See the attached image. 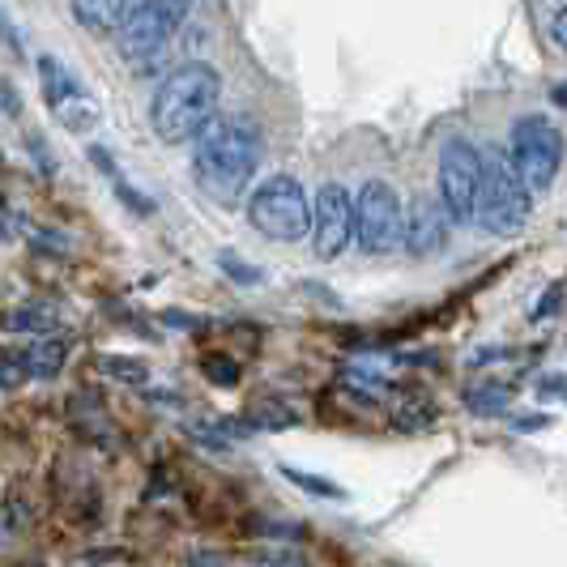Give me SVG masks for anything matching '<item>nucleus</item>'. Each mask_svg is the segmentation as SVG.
<instances>
[{
    "label": "nucleus",
    "mask_w": 567,
    "mask_h": 567,
    "mask_svg": "<svg viewBox=\"0 0 567 567\" xmlns=\"http://www.w3.org/2000/svg\"><path fill=\"white\" fill-rule=\"evenodd\" d=\"M260 128L239 115H214L193 137V179L214 205H235L252 188L260 167Z\"/></svg>",
    "instance_id": "f257e3e1"
},
{
    "label": "nucleus",
    "mask_w": 567,
    "mask_h": 567,
    "mask_svg": "<svg viewBox=\"0 0 567 567\" xmlns=\"http://www.w3.org/2000/svg\"><path fill=\"white\" fill-rule=\"evenodd\" d=\"M223 103V78L214 64H179L175 73L163 78V85L150 99V128L158 133V142L184 145L193 142L200 128L218 115Z\"/></svg>",
    "instance_id": "f03ea898"
},
{
    "label": "nucleus",
    "mask_w": 567,
    "mask_h": 567,
    "mask_svg": "<svg viewBox=\"0 0 567 567\" xmlns=\"http://www.w3.org/2000/svg\"><path fill=\"white\" fill-rule=\"evenodd\" d=\"M534 193L512 167L508 150L491 145L478 150V193H474V223L486 235H516L529 227Z\"/></svg>",
    "instance_id": "7ed1b4c3"
},
{
    "label": "nucleus",
    "mask_w": 567,
    "mask_h": 567,
    "mask_svg": "<svg viewBox=\"0 0 567 567\" xmlns=\"http://www.w3.org/2000/svg\"><path fill=\"white\" fill-rule=\"evenodd\" d=\"M197 0H137L128 18L115 30L120 56L128 60L137 73H150L158 56L175 43V34L188 27Z\"/></svg>",
    "instance_id": "20e7f679"
},
{
    "label": "nucleus",
    "mask_w": 567,
    "mask_h": 567,
    "mask_svg": "<svg viewBox=\"0 0 567 567\" xmlns=\"http://www.w3.org/2000/svg\"><path fill=\"white\" fill-rule=\"evenodd\" d=\"M252 227L274 244H299L312 230V200L295 175H269L248 197Z\"/></svg>",
    "instance_id": "39448f33"
},
{
    "label": "nucleus",
    "mask_w": 567,
    "mask_h": 567,
    "mask_svg": "<svg viewBox=\"0 0 567 567\" xmlns=\"http://www.w3.org/2000/svg\"><path fill=\"white\" fill-rule=\"evenodd\" d=\"M508 158L529 193H546L564 167V137L546 115H520L512 124Z\"/></svg>",
    "instance_id": "423d86ee"
},
{
    "label": "nucleus",
    "mask_w": 567,
    "mask_h": 567,
    "mask_svg": "<svg viewBox=\"0 0 567 567\" xmlns=\"http://www.w3.org/2000/svg\"><path fill=\"white\" fill-rule=\"evenodd\" d=\"M354 239L368 256H389L405 239V200L393 184L368 179L354 197Z\"/></svg>",
    "instance_id": "0eeeda50"
},
{
    "label": "nucleus",
    "mask_w": 567,
    "mask_h": 567,
    "mask_svg": "<svg viewBox=\"0 0 567 567\" xmlns=\"http://www.w3.org/2000/svg\"><path fill=\"white\" fill-rule=\"evenodd\" d=\"M34 69H39V85H43L48 112L56 115L69 133H90V128H99L103 112H99L94 94L85 90L82 78H78L69 64H60L56 56H39Z\"/></svg>",
    "instance_id": "6e6552de"
},
{
    "label": "nucleus",
    "mask_w": 567,
    "mask_h": 567,
    "mask_svg": "<svg viewBox=\"0 0 567 567\" xmlns=\"http://www.w3.org/2000/svg\"><path fill=\"white\" fill-rule=\"evenodd\" d=\"M474 193H478V145L453 137L440 150V193H435L449 223L456 227L474 223Z\"/></svg>",
    "instance_id": "1a4fd4ad"
},
{
    "label": "nucleus",
    "mask_w": 567,
    "mask_h": 567,
    "mask_svg": "<svg viewBox=\"0 0 567 567\" xmlns=\"http://www.w3.org/2000/svg\"><path fill=\"white\" fill-rule=\"evenodd\" d=\"M308 235H312V248L320 260H338L354 244V197L341 184H320Z\"/></svg>",
    "instance_id": "9d476101"
},
{
    "label": "nucleus",
    "mask_w": 567,
    "mask_h": 567,
    "mask_svg": "<svg viewBox=\"0 0 567 567\" xmlns=\"http://www.w3.org/2000/svg\"><path fill=\"white\" fill-rule=\"evenodd\" d=\"M444 244H449V214H444V205H440V197H419L405 209V239H401V248L423 260V256L440 252Z\"/></svg>",
    "instance_id": "9b49d317"
},
{
    "label": "nucleus",
    "mask_w": 567,
    "mask_h": 567,
    "mask_svg": "<svg viewBox=\"0 0 567 567\" xmlns=\"http://www.w3.org/2000/svg\"><path fill=\"white\" fill-rule=\"evenodd\" d=\"M133 4H137V0H69L78 27L90 30V34H115Z\"/></svg>",
    "instance_id": "f8f14e48"
},
{
    "label": "nucleus",
    "mask_w": 567,
    "mask_h": 567,
    "mask_svg": "<svg viewBox=\"0 0 567 567\" xmlns=\"http://www.w3.org/2000/svg\"><path fill=\"white\" fill-rule=\"evenodd\" d=\"M64 359H69V350H64V341L60 338H39L30 341L27 350H22V363H27V380H56L60 371H64Z\"/></svg>",
    "instance_id": "ddd939ff"
},
{
    "label": "nucleus",
    "mask_w": 567,
    "mask_h": 567,
    "mask_svg": "<svg viewBox=\"0 0 567 567\" xmlns=\"http://www.w3.org/2000/svg\"><path fill=\"white\" fill-rule=\"evenodd\" d=\"M299 423V414L286 405V401H256L252 410H248V426L256 431H282V426H295Z\"/></svg>",
    "instance_id": "4468645a"
},
{
    "label": "nucleus",
    "mask_w": 567,
    "mask_h": 567,
    "mask_svg": "<svg viewBox=\"0 0 567 567\" xmlns=\"http://www.w3.org/2000/svg\"><path fill=\"white\" fill-rule=\"evenodd\" d=\"M103 375H112V380H124V384H145L150 380V371H145V363H137V359H120V354H103Z\"/></svg>",
    "instance_id": "2eb2a0df"
},
{
    "label": "nucleus",
    "mask_w": 567,
    "mask_h": 567,
    "mask_svg": "<svg viewBox=\"0 0 567 567\" xmlns=\"http://www.w3.org/2000/svg\"><path fill=\"white\" fill-rule=\"evenodd\" d=\"M282 474L290 478L295 486H303V491H312L320 499H346V491L338 483H329V478H316V474H303V470H295V465H282Z\"/></svg>",
    "instance_id": "dca6fc26"
},
{
    "label": "nucleus",
    "mask_w": 567,
    "mask_h": 567,
    "mask_svg": "<svg viewBox=\"0 0 567 567\" xmlns=\"http://www.w3.org/2000/svg\"><path fill=\"white\" fill-rule=\"evenodd\" d=\"M18 384H27V363H22V350L0 346V389H18Z\"/></svg>",
    "instance_id": "f3484780"
},
{
    "label": "nucleus",
    "mask_w": 567,
    "mask_h": 567,
    "mask_svg": "<svg viewBox=\"0 0 567 567\" xmlns=\"http://www.w3.org/2000/svg\"><path fill=\"white\" fill-rule=\"evenodd\" d=\"M205 375H209L214 384H223V389L239 384V371H235V363L223 359V354H209V359H205Z\"/></svg>",
    "instance_id": "a211bd4d"
},
{
    "label": "nucleus",
    "mask_w": 567,
    "mask_h": 567,
    "mask_svg": "<svg viewBox=\"0 0 567 567\" xmlns=\"http://www.w3.org/2000/svg\"><path fill=\"white\" fill-rule=\"evenodd\" d=\"M218 265H223V274H227V278H235V282H244V286L260 282V274H256V269H248V260H239L235 252H223V256H218Z\"/></svg>",
    "instance_id": "6ab92c4d"
},
{
    "label": "nucleus",
    "mask_w": 567,
    "mask_h": 567,
    "mask_svg": "<svg viewBox=\"0 0 567 567\" xmlns=\"http://www.w3.org/2000/svg\"><path fill=\"white\" fill-rule=\"evenodd\" d=\"M9 324H13V329H34V333H39V329H48V324H52V316L48 312H18Z\"/></svg>",
    "instance_id": "aec40b11"
},
{
    "label": "nucleus",
    "mask_w": 567,
    "mask_h": 567,
    "mask_svg": "<svg viewBox=\"0 0 567 567\" xmlns=\"http://www.w3.org/2000/svg\"><path fill=\"white\" fill-rule=\"evenodd\" d=\"M550 39H555V48L567 56V4L555 9V18H550Z\"/></svg>",
    "instance_id": "412c9836"
},
{
    "label": "nucleus",
    "mask_w": 567,
    "mask_h": 567,
    "mask_svg": "<svg viewBox=\"0 0 567 567\" xmlns=\"http://www.w3.org/2000/svg\"><path fill=\"white\" fill-rule=\"evenodd\" d=\"M85 559H90V564H124V559H128V550H90Z\"/></svg>",
    "instance_id": "4be33fe9"
},
{
    "label": "nucleus",
    "mask_w": 567,
    "mask_h": 567,
    "mask_svg": "<svg viewBox=\"0 0 567 567\" xmlns=\"http://www.w3.org/2000/svg\"><path fill=\"white\" fill-rule=\"evenodd\" d=\"M13 542V516H9V508L0 504V550Z\"/></svg>",
    "instance_id": "5701e85b"
},
{
    "label": "nucleus",
    "mask_w": 567,
    "mask_h": 567,
    "mask_svg": "<svg viewBox=\"0 0 567 567\" xmlns=\"http://www.w3.org/2000/svg\"><path fill=\"white\" fill-rule=\"evenodd\" d=\"M0 43H13V34H9V22H4V13H0Z\"/></svg>",
    "instance_id": "b1692460"
}]
</instances>
